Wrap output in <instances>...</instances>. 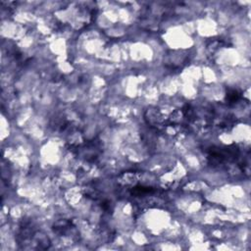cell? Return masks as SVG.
<instances>
[{
    "label": "cell",
    "mask_w": 251,
    "mask_h": 251,
    "mask_svg": "<svg viewBox=\"0 0 251 251\" xmlns=\"http://www.w3.org/2000/svg\"><path fill=\"white\" fill-rule=\"evenodd\" d=\"M239 97L240 94L236 90H232L227 94V99H229V101H230V102H235V101L239 99Z\"/></svg>",
    "instance_id": "1"
}]
</instances>
